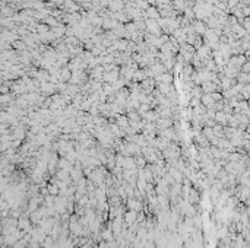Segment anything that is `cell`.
<instances>
[{"label":"cell","instance_id":"obj_2","mask_svg":"<svg viewBox=\"0 0 250 248\" xmlns=\"http://www.w3.org/2000/svg\"><path fill=\"white\" fill-rule=\"evenodd\" d=\"M69 76H70V71L67 70V69H65V70L62 71V77L66 80V79H69Z\"/></svg>","mask_w":250,"mask_h":248},{"label":"cell","instance_id":"obj_1","mask_svg":"<svg viewBox=\"0 0 250 248\" xmlns=\"http://www.w3.org/2000/svg\"><path fill=\"white\" fill-rule=\"evenodd\" d=\"M195 29H197V32H200V34L205 32V26H203V23H200V22H197L196 25H195Z\"/></svg>","mask_w":250,"mask_h":248}]
</instances>
